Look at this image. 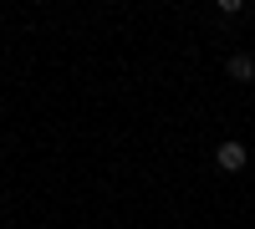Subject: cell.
<instances>
[{
	"label": "cell",
	"instance_id": "1",
	"mask_svg": "<svg viewBox=\"0 0 255 229\" xmlns=\"http://www.w3.org/2000/svg\"><path fill=\"white\" fill-rule=\"evenodd\" d=\"M215 163H220L225 173H240V168H245V148H240L235 138H225L220 148H215Z\"/></svg>",
	"mask_w": 255,
	"mask_h": 229
},
{
	"label": "cell",
	"instance_id": "2",
	"mask_svg": "<svg viewBox=\"0 0 255 229\" xmlns=\"http://www.w3.org/2000/svg\"><path fill=\"white\" fill-rule=\"evenodd\" d=\"M225 76L230 81H250V87H255V56L250 51H235V56L225 61Z\"/></svg>",
	"mask_w": 255,
	"mask_h": 229
}]
</instances>
